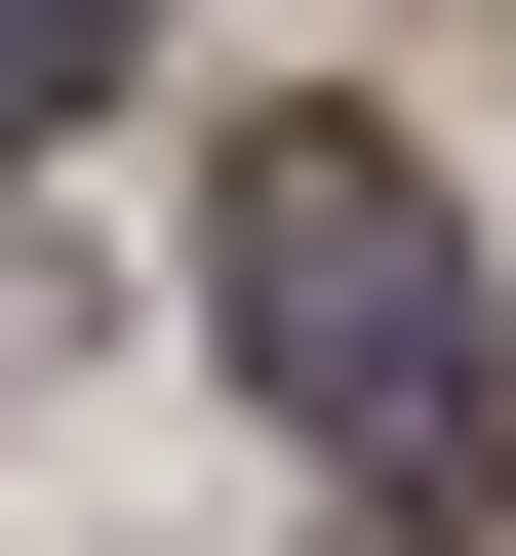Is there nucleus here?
Segmentation results:
<instances>
[{
  "label": "nucleus",
  "mask_w": 516,
  "mask_h": 556,
  "mask_svg": "<svg viewBox=\"0 0 516 556\" xmlns=\"http://www.w3.org/2000/svg\"><path fill=\"white\" fill-rule=\"evenodd\" d=\"M199 278H239V358L318 397L357 477H477V438H516V318H477V239H437V160H398V119H278Z\"/></svg>",
  "instance_id": "nucleus-1"
},
{
  "label": "nucleus",
  "mask_w": 516,
  "mask_h": 556,
  "mask_svg": "<svg viewBox=\"0 0 516 556\" xmlns=\"http://www.w3.org/2000/svg\"><path fill=\"white\" fill-rule=\"evenodd\" d=\"M119 40H160V0H0V119H119Z\"/></svg>",
  "instance_id": "nucleus-2"
}]
</instances>
